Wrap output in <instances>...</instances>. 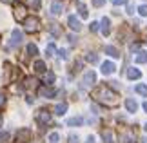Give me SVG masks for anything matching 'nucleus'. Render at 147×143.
<instances>
[{
  "label": "nucleus",
  "mask_w": 147,
  "mask_h": 143,
  "mask_svg": "<svg viewBox=\"0 0 147 143\" xmlns=\"http://www.w3.org/2000/svg\"><path fill=\"white\" fill-rule=\"evenodd\" d=\"M94 98L100 100V101H104V103L107 105H115L116 103V98H118V94L116 93H113V89H109L107 85H102V87L94 93Z\"/></svg>",
  "instance_id": "obj_1"
},
{
  "label": "nucleus",
  "mask_w": 147,
  "mask_h": 143,
  "mask_svg": "<svg viewBox=\"0 0 147 143\" xmlns=\"http://www.w3.org/2000/svg\"><path fill=\"white\" fill-rule=\"evenodd\" d=\"M24 27H26L27 33H35V31H38V27H40V20H38L36 16H27L24 20Z\"/></svg>",
  "instance_id": "obj_2"
},
{
  "label": "nucleus",
  "mask_w": 147,
  "mask_h": 143,
  "mask_svg": "<svg viewBox=\"0 0 147 143\" xmlns=\"http://www.w3.org/2000/svg\"><path fill=\"white\" fill-rule=\"evenodd\" d=\"M94 82H96V74H94L93 71H87L82 76V89H91L94 85Z\"/></svg>",
  "instance_id": "obj_3"
},
{
  "label": "nucleus",
  "mask_w": 147,
  "mask_h": 143,
  "mask_svg": "<svg viewBox=\"0 0 147 143\" xmlns=\"http://www.w3.org/2000/svg\"><path fill=\"white\" fill-rule=\"evenodd\" d=\"M67 26H69V29H73L75 33H78V31L82 29V26H80V20H78L75 15H69V16H67Z\"/></svg>",
  "instance_id": "obj_4"
},
{
  "label": "nucleus",
  "mask_w": 147,
  "mask_h": 143,
  "mask_svg": "<svg viewBox=\"0 0 147 143\" xmlns=\"http://www.w3.org/2000/svg\"><path fill=\"white\" fill-rule=\"evenodd\" d=\"M20 42H22V31H20V29H13V31H11V40H9V45L16 47V45H20Z\"/></svg>",
  "instance_id": "obj_5"
},
{
  "label": "nucleus",
  "mask_w": 147,
  "mask_h": 143,
  "mask_svg": "<svg viewBox=\"0 0 147 143\" xmlns=\"http://www.w3.org/2000/svg\"><path fill=\"white\" fill-rule=\"evenodd\" d=\"M38 94H40L42 98H55L56 91H55L53 87H49V85H44V87L38 89Z\"/></svg>",
  "instance_id": "obj_6"
},
{
  "label": "nucleus",
  "mask_w": 147,
  "mask_h": 143,
  "mask_svg": "<svg viewBox=\"0 0 147 143\" xmlns=\"http://www.w3.org/2000/svg\"><path fill=\"white\" fill-rule=\"evenodd\" d=\"M29 136H31V132L27 129H20L18 134H16V143H26L27 140H29Z\"/></svg>",
  "instance_id": "obj_7"
},
{
  "label": "nucleus",
  "mask_w": 147,
  "mask_h": 143,
  "mask_svg": "<svg viewBox=\"0 0 147 143\" xmlns=\"http://www.w3.org/2000/svg\"><path fill=\"white\" fill-rule=\"evenodd\" d=\"M125 76H127L129 80H138L140 76H142V71L136 69V67H129V69L125 71Z\"/></svg>",
  "instance_id": "obj_8"
},
{
  "label": "nucleus",
  "mask_w": 147,
  "mask_h": 143,
  "mask_svg": "<svg viewBox=\"0 0 147 143\" xmlns=\"http://www.w3.org/2000/svg\"><path fill=\"white\" fill-rule=\"evenodd\" d=\"M36 120H38V123H49V122H51V112L46 111V109H42V111L38 112Z\"/></svg>",
  "instance_id": "obj_9"
},
{
  "label": "nucleus",
  "mask_w": 147,
  "mask_h": 143,
  "mask_svg": "<svg viewBox=\"0 0 147 143\" xmlns=\"http://www.w3.org/2000/svg\"><path fill=\"white\" fill-rule=\"evenodd\" d=\"M24 11H26L24 5H22V4H16V7H15V18H16V20H26L27 16H26Z\"/></svg>",
  "instance_id": "obj_10"
},
{
  "label": "nucleus",
  "mask_w": 147,
  "mask_h": 143,
  "mask_svg": "<svg viewBox=\"0 0 147 143\" xmlns=\"http://www.w3.org/2000/svg\"><path fill=\"white\" fill-rule=\"evenodd\" d=\"M116 71V65L113 64V62H104V64H102V73L104 74H113Z\"/></svg>",
  "instance_id": "obj_11"
},
{
  "label": "nucleus",
  "mask_w": 147,
  "mask_h": 143,
  "mask_svg": "<svg viewBox=\"0 0 147 143\" xmlns=\"http://www.w3.org/2000/svg\"><path fill=\"white\" fill-rule=\"evenodd\" d=\"M100 29H102V33H104L105 36L111 33V27H109V18H107V16H104V18H102V22H100Z\"/></svg>",
  "instance_id": "obj_12"
},
{
  "label": "nucleus",
  "mask_w": 147,
  "mask_h": 143,
  "mask_svg": "<svg viewBox=\"0 0 147 143\" xmlns=\"http://www.w3.org/2000/svg\"><path fill=\"white\" fill-rule=\"evenodd\" d=\"M60 13H62L60 0H53V2H51V15H60Z\"/></svg>",
  "instance_id": "obj_13"
},
{
  "label": "nucleus",
  "mask_w": 147,
  "mask_h": 143,
  "mask_svg": "<svg viewBox=\"0 0 147 143\" xmlns=\"http://www.w3.org/2000/svg\"><path fill=\"white\" fill-rule=\"evenodd\" d=\"M125 109H127V112H136L138 103H136L133 98H129V100H125Z\"/></svg>",
  "instance_id": "obj_14"
},
{
  "label": "nucleus",
  "mask_w": 147,
  "mask_h": 143,
  "mask_svg": "<svg viewBox=\"0 0 147 143\" xmlns=\"http://www.w3.org/2000/svg\"><path fill=\"white\" fill-rule=\"evenodd\" d=\"M35 71H36L38 74H46V62L36 60V62H35Z\"/></svg>",
  "instance_id": "obj_15"
},
{
  "label": "nucleus",
  "mask_w": 147,
  "mask_h": 143,
  "mask_svg": "<svg viewBox=\"0 0 147 143\" xmlns=\"http://www.w3.org/2000/svg\"><path fill=\"white\" fill-rule=\"evenodd\" d=\"M82 123H84V118H80V116L67 120V125H69V127H78V125H82Z\"/></svg>",
  "instance_id": "obj_16"
},
{
  "label": "nucleus",
  "mask_w": 147,
  "mask_h": 143,
  "mask_svg": "<svg viewBox=\"0 0 147 143\" xmlns=\"http://www.w3.org/2000/svg\"><path fill=\"white\" fill-rule=\"evenodd\" d=\"M102 136H104L105 143H115V134H113V130H104Z\"/></svg>",
  "instance_id": "obj_17"
},
{
  "label": "nucleus",
  "mask_w": 147,
  "mask_h": 143,
  "mask_svg": "<svg viewBox=\"0 0 147 143\" xmlns=\"http://www.w3.org/2000/svg\"><path fill=\"white\" fill-rule=\"evenodd\" d=\"M134 60H136V64H147V53L145 51H140Z\"/></svg>",
  "instance_id": "obj_18"
},
{
  "label": "nucleus",
  "mask_w": 147,
  "mask_h": 143,
  "mask_svg": "<svg viewBox=\"0 0 147 143\" xmlns=\"http://www.w3.org/2000/svg\"><path fill=\"white\" fill-rule=\"evenodd\" d=\"M105 53L109 54V56H113V58H118V56H120V54H118V49L113 47V45H107V47H105Z\"/></svg>",
  "instance_id": "obj_19"
},
{
  "label": "nucleus",
  "mask_w": 147,
  "mask_h": 143,
  "mask_svg": "<svg viewBox=\"0 0 147 143\" xmlns=\"http://www.w3.org/2000/svg\"><path fill=\"white\" fill-rule=\"evenodd\" d=\"M65 111H67V105H65V103H58V105L55 107V114H58V116L65 114Z\"/></svg>",
  "instance_id": "obj_20"
},
{
  "label": "nucleus",
  "mask_w": 147,
  "mask_h": 143,
  "mask_svg": "<svg viewBox=\"0 0 147 143\" xmlns=\"http://www.w3.org/2000/svg\"><path fill=\"white\" fill-rule=\"evenodd\" d=\"M38 54V49L35 44H27V56H36Z\"/></svg>",
  "instance_id": "obj_21"
},
{
  "label": "nucleus",
  "mask_w": 147,
  "mask_h": 143,
  "mask_svg": "<svg viewBox=\"0 0 147 143\" xmlns=\"http://www.w3.org/2000/svg\"><path fill=\"white\" fill-rule=\"evenodd\" d=\"M53 82H55V73H46L44 74V83L46 85H51Z\"/></svg>",
  "instance_id": "obj_22"
},
{
  "label": "nucleus",
  "mask_w": 147,
  "mask_h": 143,
  "mask_svg": "<svg viewBox=\"0 0 147 143\" xmlns=\"http://www.w3.org/2000/svg\"><path fill=\"white\" fill-rule=\"evenodd\" d=\"M136 93H138V94H142V96H147V85L138 83V85H136Z\"/></svg>",
  "instance_id": "obj_23"
},
{
  "label": "nucleus",
  "mask_w": 147,
  "mask_h": 143,
  "mask_svg": "<svg viewBox=\"0 0 147 143\" xmlns=\"http://www.w3.org/2000/svg\"><path fill=\"white\" fill-rule=\"evenodd\" d=\"M78 13H80V16H84V18H87L89 13H87V7L84 4H78Z\"/></svg>",
  "instance_id": "obj_24"
},
{
  "label": "nucleus",
  "mask_w": 147,
  "mask_h": 143,
  "mask_svg": "<svg viewBox=\"0 0 147 143\" xmlns=\"http://www.w3.org/2000/svg\"><path fill=\"white\" fill-rule=\"evenodd\" d=\"M49 33H51V35H55V36H58L60 35V27L56 26V24H51L49 26Z\"/></svg>",
  "instance_id": "obj_25"
},
{
  "label": "nucleus",
  "mask_w": 147,
  "mask_h": 143,
  "mask_svg": "<svg viewBox=\"0 0 147 143\" xmlns=\"http://www.w3.org/2000/svg\"><path fill=\"white\" fill-rule=\"evenodd\" d=\"M86 60H87V62H91V64H96V62H98V54H94V53H89V54L86 56Z\"/></svg>",
  "instance_id": "obj_26"
},
{
  "label": "nucleus",
  "mask_w": 147,
  "mask_h": 143,
  "mask_svg": "<svg viewBox=\"0 0 147 143\" xmlns=\"http://www.w3.org/2000/svg\"><path fill=\"white\" fill-rule=\"evenodd\" d=\"M46 53H47V56H55V53H56V47H55V44H49V45H47Z\"/></svg>",
  "instance_id": "obj_27"
},
{
  "label": "nucleus",
  "mask_w": 147,
  "mask_h": 143,
  "mask_svg": "<svg viewBox=\"0 0 147 143\" xmlns=\"http://www.w3.org/2000/svg\"><path fill=\"white\" fill-rule=\"evenodd\" d=\"M35 83H36V80H35V78H27V80H24V87H27V89H31Z\"/></svg>",
  "instance_id": "obj_28"
},
{
  "label": "nucleus",
  "mask_w": 147,
  "mask_h": 143,
  "mask_svg": "<svg viewBox=\"0 0 147 143\" xmlns=\"http://www.w3.org/2000/svg\"><path fill=\"white\" fill-rule=\"evenodd\" d=\"M58 140H60V136L56 134V132H51V134H49V141H51V143H58Z\"/></svg>",
  "instance_id": "obj_29"
},
{
  "label": "nucleus",
  "mask_w": 147,
  "mask_h": 143,
  "mask_svg": "<svg viewBox=\"0 0 147 143\" xmlns=\"http://www.w3.org/2000/svg\"><path fill=\"white\" fill-rule=\"evenodd\" d=\"M138 13H140V16H147V4L140 5V7H138Z\"/></svg>",
  "instance_id": "obj_30"
},
{
  "label": "nucleus",
  "mask_w": 147,
  "mask_h": 143,
  "mask_svg": "<svg viewBox=\"0 0 147 143\" xmlns=\"http://www.w3.org/2000/svg\"><path fill=\"white\" fill-rule=\"evenodd\" d=\"M40 5H42V0H31V7L33 9H40Z\"/></svg>",
  "instance_id": "obj_31"
},
{
  "label": "nucleus",
  "mask_w": 147,
  "mask_h": 143,
  "mask_svg": "<svg viewBox=\"0 0 147 143\" xmlns=\"http://www.w3.org/2000/svg\"><path fill=\"white\" fill-rule=\"evenodd\" d=\"M67 141H69V143H78V141H80V138H78L76 134H69V138H67Z\"/></svg>",
  "instance_id": "obj_32"
},
{
  "label": "nucleus",
  "mask_w": 147,
  "mask_h": 143,
  "mask_svg": "<svg viewBox=\"0 0 147 143\" xmlns=\"http://www.w3.org/2000/svg\"><path fill=\"white\" fill-rule=\"evenodd\" d=\"M9 140V132H5V130H0V141H5Z\"/></svg>",
  "instance_id": "obj_33"
},
{
  "label": "nucleus",
  "mask_w": 147,
  "mask_h": 143,
  "mask_svg": "<svg viewBox=\"0 0 147 143\" xmlns=\"http://www.w3.org/2000/svg\"><path fill=\"white\" fill-rule=\"evenodd\" d=\"M104 4H105V0H93V5H94V7H102Z\"/></svg>",
  "instance_id": "obj_34"
},
{
  "label": "nucleus",
  "mask_w": 147,
  "mask_h": 143,
  "mask_svg": "<svg viewBox=\"0 0 147 143\" xmlns=\"http://www.w3.org/2000/svg\"><path fill=\"white\" fill-rule=\"evenodd\" d=\"M111 4L113 5H123V4H127V0H111Z\"/></svg>",
  "instance_id": "obj_35"
},
{
  "label": "nucleus",
  "mask_w": 147,
  "mask_h": 143,
  "mask_svg": "<svg viewBox=\"0 0 147 143\" xmlns=\"http://www.w3.org/2000/svg\"><path fill=\"white\" fill-rule=\"evenodd\" d=\"M58 54H60V58H62V60H65V58H67V51H65V49H60V51H58Z\"/></svg>",
  "instance_id": "obj_36"
},
{
  "label": "nucleus",
  "mask_w": 147,
  "mask_h": 143,
  "mask_svg": "<svg viewBox=\"0 0 147 143\" xmlns=\"http://www.w3.org/2000/svg\"><path fill=\"white\" fill-rule=\"evenodd\" d=\"M98 27H100V26H98V22H93V24H91V31H93V33H96V31H98Z\"/></svg>",
  "instance_id": "obj_37"
},
{
  "label": "nucleus",
  "mask_w": 147,
  "mask_h": 143,
  "mask_svg": "<svg viewBox=\"0 0 147 143\" xmlns=\"http://www.w3.org/2000/svg\"><path fill=\"white\" fill-rule=\"evenodd\" d=\"M5 103V96H4V93H2V91H0V107H2Z\"/></svg>",
  "instance_id": "obj_38"
},
{
  "label": "nucleus",
  "mask_w": 147,
  "mask_h": 143,
  "mask_svg": "<svg viewBox=\"0 0 147 143\" xmlns=\"http://www.w3.org/2000/svg\"><path fill=\"white\" fill-rule=\"evenodd\" d=\"M86 143H94V138H93V136H89V138H87V141Z\"/></svg>",
  "instance_id": "obj_39"
},
{
  "label": "nucleus",
  "mask_w": 147,
  "mask_h": 143,
  "mask_svg": "<svg viewBox=\"0 0 147 143\" xmlns=\"http://www.w3.org/2000/svg\"><path fill=\"white\" fill-rule=\"evenodd\" d=\"M144 111L147 112V101H145V103H144Z\"/></svg>",
  "instance_id": "obj_40"
},
{
  "label": "nucleus",
  "mask_w": 147,
  "mask_h": 143,
  "mask_svg": "<svg viewBox=\"0 0 147 143\" xmlns=\"http://www.w3.org/2000/svg\"><path fill=\"white\" fill-rule=\"evenodd\" d=\"M145 130H147V123H145Z\"/></svg>",
  "instance_id": "obj_41"
},
{
  "label": "nucleus",
  "mask_w": 147,
  "mask_h": 143,
  "mask_svg": "<svg viewBox=\"0 0 147 143\" xmlns=\"http://www.w3.org/2000/svg\"><path fill=\"white\" fill-rule=\"evenodd\" d=\"M4 2H9V0H4Z\"/></svg>",
  "instance_id": "obj_42"
}]
</instances>
